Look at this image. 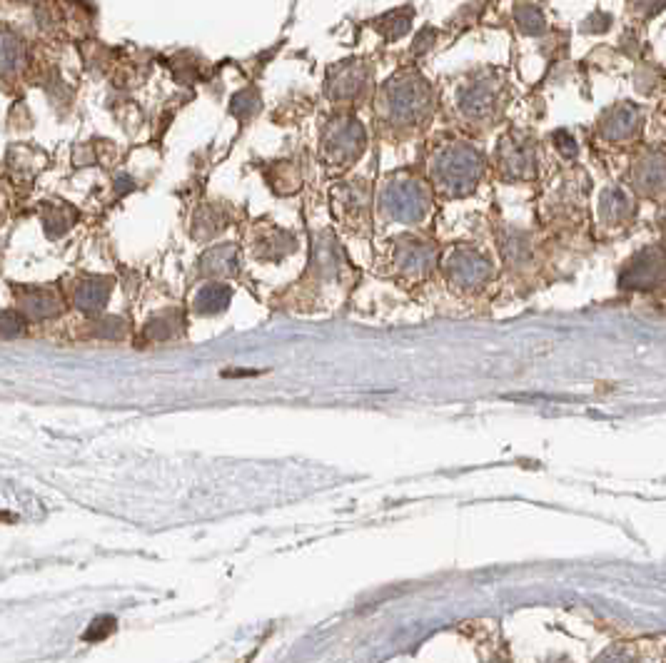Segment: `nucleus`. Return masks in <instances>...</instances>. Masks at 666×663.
Instances as JSON below:
<instances>
[{
  "label": "nucleus",
  "instance_id": "obj_1",
  "mask_svg": "<svg viewBox=\"0 0 666 663\" xmlns=\"http://www.w3.org/2000/svg\"><path fill=\"white\" fill-rule=\"evenodd\" d=\"M437 95L430 80L415 68H402L377 93V118L395 133H412L430 125Z\"/></svg>",
  "mask_w": 666,
  "mask_h": 663
},
{
  "label": "nucleus",
  "instance_id": "obj_2",
  "mask_svg": "<svg viewBox=\"0 0 666 663\" xmlns=\"http://www.w3.org/2000/svg\"><path fill=\"white\" fill-rule=\"evenodd\" d=\"M484 155L469 143H447L430 160V187L444 197H464L484 175Z\"/></svg>",
  "mask_w": 666,
  "mask_h": 663
},
{
  "label": "nucleus",
  "instance_id": "obj_3",
  "mask_svg": "<svg viewBox=\"0 0 666 663\" xmlns=\"http://www.w3.org/2000/svg\"><path fill=\"white\" fill-rule=\"evenodd\" d=\"M377 202H380V210L387 220L417 225L430 215L432 190L427 182L417 180L407 172H397L382 185Z\"/></svg>",
  "mask_w": 666,
  "mask_h": 663
},
{
  "label": "nucleus",
  "instance_id": "obj_4",
  "mask_svg": "<svg viewBox=\"0 0 666 663\" xmlns=\"http://www.w3.org/2000/svg\"><path fill=\"white\" fill-rule=\"evenodd\" d=\"M367 148V133L365 125L355 118L352 113H340L335 118L327 120L322 128L320 138V153L327 167L332 170H345V167L355 165L362 158Z\"/></svg>",
  "mask_w": 666,
  "mask_h": 663
},
{
  "label": "nucleus",
  "instance_id": "obj_5",
  "mask_svg": "<svg viewBox=\"0 0 666 663\" xmlns=\"http://www.w3.org/2000/svg\"><path fill=\"white\" fill-rule=\"evenodd\" d=\"M504 103V83L502 78L492 73H479L459 85L454 95L457 113L472 125L494 123Z\"/></svg>",
  "mask_w": 666,
  "mask_h": 663
},
{
  "label": "nucleus",
  "instance_id": "obj_6",
  "mask_svg": "<svg viewBox=\"0 0 666 663\" xmlns=\"http://www.w3.org/2000/svg\"><path fill=\"white\" fill-rule=\"evenodd\" d=\"M372 85V65L367 58H347L330 65L325 78V95L330 103L350 108L365 100Z\"/></svg>",
  "mask_w": 666,
  "mask_h": 663
},
{
  "label": "nucleus",
  "instance_id": "obj_7",
  "mask_svg": "<svg viewBox=\"0 0 666 663\" xmlns=\"http://www.w3.org/2000/svg\"><path fill=\"white\" fill-rule=\"evenodd\" d=\"M537 145L529 135L512 130L499 140L497 167L504 180L524 182L537 175Z\"/></svg>",
  "mask_w": 666,
  "mask_h": 663
},
{
  "label": "nucleus",
  "instance_id": "obj_8",
  "mask_svg": "<svg viewBox=\"0 0 666 663\" xmlns=\"http://www.w3.org/2000/svg\"><path fill=\"white\" fill-rule=\"evenodd\" d=\"M622 290H659L666 287V250L664 247H644L624 267L619 277Z\"/></svg>",
  "mask_w": 666,
  "mask_h": 663
},
{
  "label": "nucleus",
  "instance_id": "obj_9",
  "mask_svg": "<svg viewBox=\"0 0 666 663\" xmlns=\"http://www.w3.org/2000/svg\"><path fill=\"white\" fill-rule=\"evenodd\" d=\"M489 275H492V265H489L487 255H482L474 247H454L447 257H444V277L449 285L459 287V290H479L487 285Z\"/></svg>",
  "mask_w": 666,
  "mask_h": 663
},
{
  "label": "nucleus",
  "instance_id": "obj_10",
  "mask_svg": "<svg viewBox=\"0 0 666 663\" xmlns=\"http://www.w3.org/2000/svg\"><path fill=\"white\" fill-rule=\"evenodd\" d=\"M437 265V250L417 237H400L392 250V267L407 280H422Z\"/></svg>",
  "mask_w": 666,
  "mask_h": 663
},
{
  "label": "nucleus",
  "instance_id": "obj_11",
  "mask_svg": "<svg viewBox=\"0 0 666 663\" xmlns=\"http://www.w3.org/2000/svg\"><path fill=\"white\" fill-rule=\"evenodd\" d=\"M644 125V110L637 103H617L599 118V135L609 145H624L639 138Z\"/></svg>",
  "mask_w": 666,
  "mask_h": 663
},
{
  "label": "nucleus",
  "instance_id": "obj_12",
  "mask_svg": "<svg viewBox=\"0 0 666 663\" xmlns=\"http://www.w3.org/2000/svg\"><path fill=\"white\" fill-rule=\"evenodd\" d=\"M332 202L345 225L360 230L370 222V185L365 180L342 182L332 192Z\"/></svg>",
  "mask_w": 666,
  "mask_h": 663
},
{
  "label": "nucleus",
  "instance_id": "obj_13",
  "mask_svg": "<svg viewBox=\"0 0 666 663\" xmlns=\"http://www.w3.org/2000/svg\"><path fill=\"white\" fill-rule=\"evenodd\" d=\"M632 187L644 197H662L666 192V153L647 150L632 165Z\"/></svg>",
  "mask_w": 666,
  "mask_h": 663
},
{
  "label": "nucleus",
  "instance_id": "obj_14",
  "mask_svg": "<svg viewBox=\"0 0 666 663\" xmlns=\"http://www.w3.org/2000/svg\"><path fill=\"white\" fill-rule=\"evenodd\" d=\"M18 305L30 320H48V317L60 315L63 297L58 295L55 287H23L18 292Z\"/></svg>",
  "mask_w": 666,
  "mask_h": 663
},
{
  "label": "nucleus",
  "instance_id": "obj_15",
  "mask_svg": "<svg viewBox=\"0 0 666 663\" xmlns=\"http://www.w3.org/2000/svg\"><path fill=\"white\" fill-rule=\"evenodd\" d=\"M28 60L23 35L15 33L8 25H0V80L15 78Z\"/></svg>",
  "mask_w": 666,
  "mask_h": 663
},
{
  "label": "nucleus",
  "instance_id": "obj_16",
  "mask_svg": "<svg viewBox=\"0 0 666 663\" xmlns=\"http://www.w3.org/2000/svg\"><path fill=\"white\" fill-rule=\"evenodd\" d=\"M412 23H415V8H412V5H400V8H392L390 13L372 20V28H375L387 43H397V40H402L410 33Z\"/></svg>",
  "mask_w": 666,
  "mask_h": 663
},
{
  "label": "nucleus",
  "instance_id": "obj_17",
  "mask_svg": "<svg viewBox=\"0 0 666 663\" xmlns=\"http://www.w3.org/2000/svg\"><path fill=\"white\" fill-rule=\"evenodd\" d=\"M634 205L632 197L627 195L619 187H609V190L602 192V200H599V215H602V222L607 227H622L624 222H629L632 217Z\"/></svg>",
  "mask_w": 666,
  "mask_h": 663
},
{
  "label": "nucleus",
  "instance_id": "obj_18",
  "mask_svg": "<svg viewBox=\"0 0 666 663\" xmlns=\"http://www.w3.org/2000/svg\"><path fill=\"white\" fill-rule=\"evenodd\" d=\"M110 285H113V282L105 280V277L103 280H100V277H88V280L80 282L78 290H75V305H78V310L88 312V315L103 310L110 297Z\"/></svg>",
  "mask_w": 666,
  "mask_h": 663
},
{
  "label": "nucleus",
  "instance_id": "obj_19",
  "mask_svg": "<svg viewBox=\"0 0 666 663\" xmlns=\"http://www.w3.org/2000/svg\"><path fill=\"white\" fill-rule=\"evenodd\" d=\"M237 270V247L235 245H218L210 247L203 257H200V272L213 277H227L235 275Z\"/></svg>",
  "mask_w": 666,
  "mask_h": 663
},
{
  "label": "nucleus",
  "instance_id": "obj_20",
  "mask_svg": "<svg viewBox=\"0 0 666 663\" xmlns=\"http://www.w3.org/2000/svg\"><path fill=\"white\" fill-rule=\"evenodd\" d=\"M232 290L225 285H205L200 287L198 295L193 300V310L198 315H220L230 307Z\"/></svg>",
  "mask_w": 666,
  "mask_h": 663
},
{
  "label": "nucleus",
  "instance_id": "obj_21",
  "mask_svg": "<svg viewBox=\"0 0 666 663\" xmlns=\"http://www.w3.org/2000/svg\"><path fill=\"white\" fill-rule=\"evenodd\" d=\"M514 25L522 35H529V38H537L547 30V18H544L542 8L534 3H517L514 5Z\"/></svg>",
  "mask_w": 666,
  "mask_h": 663
},
{
  "label": "nucleus",
  "instance_id": "obj_22",
  "mask_svg": "<svg viewBox=\"0 0 666 663\" xmlns=\"http://www.w3.org/2000/svg\"><path fill=\"white\" fill-rule=\"evenodd\" d=\"M78 220V212L70 205H43V225L50 237L63 235Z\"/></svg>",
  "mask_w": 666,
  "mask_h": 663
},
{
  "label": "nucleus",
  "instance_id": "obj_23",
  "mask_svg": "<svg viewBox=\"0 0 666 663\" xmlns=\"http://www.w3.org/2000/svg\"><path fill=\"white\" fill-rule=\"evenodd\" d=\"M180 327H183V315H180V312H163V315L148 322L145 339H148V342H165V339L175 337V334L180 332Z\"/></svg>",
  "mask_w": 666,
  "mask_h": 663
},
{
  "label": "nucleus",
  "instance_id": "obj_24",
  "mask_svg": "<svg viewBox=\"0 0 666 663\" xmlns=\"http://www.w3.org/2000/svg\"><path fill=\"white\" fill-rule=\"evenodd\" d=\"M260 108H262V100H260V93H257V88L240 90V93L232 98V105H230L232 115H235L237 120H242V123H250V120L260 113Z\"/></svg>",
  "mask_w": 666,
  "mask_h": 663
},
{
  "label": "nucleus",
  "instance_id": "obj_25",
  "mask_svg": "<svg viewBox=\"0 0 666 663\" xmlns=\"http://www.w3.org/2000/svg\"><path fill=\"white\" fill-rule=\"evenodd\" d=\"M173 73L178 78V83H193V80H200L203 75V58L193 53H183L178 55V60H173Z\"/></svg>",
  "mask_w": 666,
  "mask_h": 663
},
{
  "label": "nucleus",
  "instance_id": "obj_26",
  "mask_svg": "<svg viewBox=\"0 0 666 663\" xmlns=\"http://www.w3.org/2000/svg\"><path fill=\"white\" fill-rule=\"evenodd\" d=\"M113 631H115L113 616H100V619H95L93 624L88 626V631L83 634V639L85 641H103V639H108Z\"/></svg>",
  "mask_w": 666,
  "mask_h": 663
},
{
  "label": "nucleus",
  "instance_id": "obj_27",
  "mask_svg": "<svg viewBox=\"0 0 666 663\" xmlns=\"http://www.w3.org/2000/svg\"><path fill=\"white\" fill-rule=\"evenodd\" d=\"M614 25V18L609 13H592L589 15V18H584V23H582V33H589V35H602V33H607L609 28H612Z\"/></svg>",
  "mask_w": 666,
  "mask_h": 663
},
{
  "label": "nucleus",
  "instance_id": "obj_28",
  "mask_svg": "<svg viewBox=\"0 0 666 663\" xmlns=\"http://www.w3.org/2000/svg\"><path fill=\"white\" fill-rule=\"evenodd\" d=\"M23 317L18 315V312H0V337L3 339H10V337H18V334H23Z\"/></svg>",
  "mask_w": 666,
  "mask_h": 663
},
{
  "label": "nucleus",
  "instance_id": "obj_29",
  "mask_svg": "<svg viewBox=\"0 0 666 663\" xmlns=\"http://www.w3.org/2000/svg\"><path fill=\"white\" fill-rule=\"evenodd\" d=\"M437 38H440V33H437V28H432V25H427V28H422L420 33H417L415 43H412V53H415V55H425L427 50L435 48Z\"/></svg>",
  "mask_w": 666,
  "mask_h": 663
},
{
  "label": "nucleus",
  "instance_id": "obj_30",
  "mask_svg": "<svg viewBox=\"0 0 666 663\" xmlns=\"http://www.w3.org/2000/svg\"><path fill=\"white\" fill-rule=\"evenodd\" d=\"M95 327H98L95 334L105 339H120L125 334V322L120 320V317H105V320H100Z\"/></svg>",
  "mask_w": 666,
  "mask_h": 663
},
{
  "label": "nucleus",
  "instance_id": "obj_31",
  "mask_svg": "<svg viewBox=\"0 0 666 663\" xmlns=\"http://www.w3.org/2000/svg\"><path fill=\"white\" fill-rule=\"evenodd\" d=\"M554 148H557L559 153H562L567 160H574V158H577V153H579L577 140H574L569 133H564V130L554 133Z\"/></svg>",
  "mask_w": 666,
  "mask_h": 663
},
{
  "label": "nucleus",
  "instance_id": "obj_32",
  "mask_svg": "<svg viewBox=\"0 0 666 663\" xmlns=\"http://www.w3.org/2000/svg\"><path fill=\"white\" fill-rule=\"evenodd\" d=\"M666 0H632L634 10H639L642 15H654L664 8Z\"/></svg>",
  "mask_w": 666,
  "mask_h": 663
},
{
  "label": "nucleus",
  "instance_id": "obj_33",
  "mask_svg": "<svg viewBox=\"0 0 666 663\" xmlns=\"http://www.w3.org/2000/svg\"><path fill=\"white\" fill-rule=\"evenodd\" d=\"M13 3H18V5H38V3H43V0H13Z\"/></svg>",
  "mask_w": 666,
  "mask_h": 663
}]
</instances>
